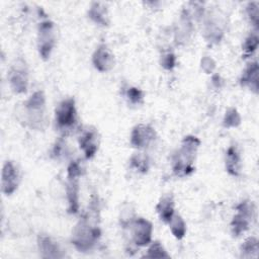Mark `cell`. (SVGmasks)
<instances>
[{"label":"cell","instance_id":"1","mask_svg":"<svg viewBox=\"0 0 259 259\" xmlns=\"http://www.w3.org/2000/svg\"><path fill=\"white\" fill-rule=\"evenodd\" d=\"M199 146L200 141L196 137L187 136L182 140L181 146L172 160V168L176 176H187L194 171L193 162Z\"/></svg>","mask_w":259,"mask_h":259},{"label":"cell","instance_id":"2","mask_svg":"<svg viewBox=\"0 0 259 259\" xmlns=\"http://www.w3.org/2000/svg\"><path fill=\"white\" fill-rule=\"evenodd\" d=\"M101 231L96 224H93L89 217L82 218L72 232V244L80 252L91 250L98 242Z\"/></svg>","mask_w":259,"mask_h":259},{"label":"cell","instance_id":"3","mask_svg":"<svg viewBox=\"0 0 259 259\" xmlns=\"http://www.w3.org/2000/svg\"><path fill=\"white\" fill-rule=\"evenodd\" d=\"M236 213L231 222V231L235 237L245 233L255 220L256 207L253 201L244 200L236 207Z\"/></svg>","mask_w":259,"mask_h":259},{"label":"cell","instance_id":"4","mask_svg":"<svg viewBox=\"0 0 259 259\" xmlns=\"http://www.w3.org/2000/svg\"><path fill=\"white\" fill-rule=\"evenodd\" d=\"M26 122L30 124L31 127L40 128L42 122L45 121V108H46V98L41 91L34 92L24 103Z\"/></svg>","mask_w":259,"mask_h":259},{"label":"cell","instance_id":"5","mask_svg":"<svg viewBox=\"0 0 259 259\" xmlns=\"http://www.w3.org/2000/svg\"><path fill=\"white\" fill-rule=\"evenodd\" d=\"M56 123L59 130L67 132L74 127L77 122V109L75 100L73 98H67L60 102L56 111Z\"/></svg>","mask_w":259,"mask_h":259},{"label":"cell","instance_id":"6","mask_svg":"<svg viewBox=\"0 0 259 259\" xmlns=\"http://www.w3.org/2000/svg\"><path fill=\"white\" fill-rule=\"evenodd\" d=\"M55 46V25L50 20H45L38 25L37 48L42 59L47 60Z\"/></svg>","mask_w":259,"mask_h":259},{"label":"cell","instance_id":"7","mask_svg":"<svg viewBox=\"0 0 259 259\" xmlns=\"http://www.w3.org/2000/svg\"><path fill=\"white\" fill-rule=\"evenodd\" d=\"M130 226L132 228L133 241L138 247H144L150 244L152 240L153 227L148 220L139 218L134 220Z\"/></svg>","mask_w":259,"mask_h":259},{"label":"cell","instance_id":"8","mask_svg":"<svg viewBox=\"0 0 259 259\" xmlns=\"http://www.w3.org/2000/svg\"><path fill=\"white\" fill-rule=\"evenodd\" d=\"M156 139V131L150 124L140 123L136 125L131 134V144L138 149L147 148Z\"/></svg>","mask_w":259,"mask_h":259},{"label":"cell","instance_id":"9","mask_svg":"<svg viewBox=\"0 0 259 259\" xmlns=\"http://www.w3.org/2000/svg\"><path fill=\"white\" fill-rule=\"evenodd\" d=\"M19 174L16 166L11 161H6L2 168L1 173V186L2 192L6 195L12 194L18 187Z\"/></svg>","mask_w":259,"mask_h":259},{"label":"cell","instance_id":"10","mask_svg":"<svg viewBox=\"0 0 259 259\" xmlns=\"http://www.w3.org/2000/svg\"><path fill=\"white\" fill-rule=\"evenodd\" d=\"M78 142L86 159H91L95 156L99 147V136L95 128L85 130L79 137Z\"/></svg>","mask_w":259,"mask_h":259},{"label":"cell","instance_id":"11","mask_svg":"<svg viewBox=\"0 0 259 259\" xmlns=\"http://www.w3.org/2000/svg\"><path fill=\"white\" fill-rule=\"evenodd\" d=\"M94 67L100 72H107L114 67V56L104 44L99 45L92 56Z\"/></svg>","mask_w":259,"mask_h":259},{"label":"cell","instance_id":"12","mask_svg":"<svg viewBox=\"0 0 259 259\" xmlns=\"http://www.w3.org/2000/svg\"><path fill=\"white\" fill-rule=\"evenodd\" d=\"M21 65H13L8 74L10 86L15 93H24L27 89V72Z\"/></svg>","mask_w":259,"mask_h":259},{"label":"cell","instance_id":"13","mask_svg":"<svg viewBox=\"0 0 259 259\" xmlns=\"http://www.w3.org/2000/svg\"><path fill=\"white\" fill-rule=\"evenodd\" d=\"M37 245L40 256L42 258H63L64 254L59 245L49 236L39 235L37 238Z\"/></svg>","mask_w":259,"mask_h":259},{"label":"cell","instance_id":"14","mask_svg":"<svg viewBox=\"0 0 259 259\" xmlns=\"http://www.w3.org/2000/svg\"><path fill=\"white\" fill-rule=\"evenodd\" d=\"M258 63L252 62L250 63L244 73L242 74V77L240 79V83L242 86L244 87H248L249 89H251L253 92L257 93L258 92Z\"/></svg>","mask_w":259,"mask_h":259},{"label":"cell","instance_id":"15","mask_svg":"<svg viewBox=\"0 0 259 259\" xmlns=\"http://www.w3.org/2000/svg\"><path fill=\"white\" fill-rule=\"evenodd\" d=\"M156 210L159 214V218L165 224H169L173 214L175 213L174 210V199L172 195H165L161 197L159 202L156 205Z\"/></svg>","mask_w":259,"mask_h":259},{"label":"cell","instance_id":"16","mask_svg":"<svg viewBox=\"0 0 259 259\" xmlns=\"http://www.w3.org/2000/svg\"><path fill=\"white\" fill-rule=\"evenodd\" d=\"M242 162L241 156L236 147L231 146L226 153V169L229 174L238 176L241 172Z\"/></svg>","mask_w":259,"mask_h":259},{"label":"cell","instance_id":"17","mask_svg":"<svg viewBox=\"0 0 259 259\" xmlns=\"http://www.w3.org/2000/svg\"><path fill=\"white\" fill-rule=\"evenodd\" d=\"M67 198L69 202V212L76 213L79 209V178H68Z\"/></svg>","mask_w":259,"mask_h":259},{"label":"cell","instance_id":"18","mask_svg":"<svg viewBox=\"0 0 259 259\" xmlns=\"http://www.w3.org/2000/svg\"><path fill=\"white\" fill-rule=\"evenodd\" d=\"M88 15L94 22H96L100 25H107L109 22L106 6L100 2L92 3V5L88 11Z\"/></svg>","mask_w":259,"mask_h":259},{"label":"cell","instance_id":"19","mask_svg":"<svg viewBox=\"0 0 259 259\" xmlns=\"http://www.w3.org/2000/svg\"><path fill=\"white\" fill-rule=\"evenodd\" d=\"M168 225L170 226V230L176 239L181 240L184 238L186 234V224L180 214L174 213Z\"/></svg>","mask_w":259,"mask_h":259},{"label":"cell","instance_id":"20","mask_svg":"<svg viewBox=\"0 0 259 259\" xmlns=\"http://www.w3.org/2000/svg\"><path fill=\"white\" fill-rule=\"evenodd\" d=\"M258 240L255 237H249L241 246V257L256 258L258 256Z\"/></svg>","mask_w":259,"mask_h":259},{"label":"cell","instance_id":"21","mask_svg":"<svg viewBox=\"0 0 259 259\" xmlns=\"http://www.w3.org/2000/svg\"><path fill=\"white\" fill-rule=\"evenodd\" d=\"M146 258H169L170 255L167 253V251L164 249L162 244L158 241H155L152 243V245L149 247L147 254H145Z\"/></svg>","mask_w":259,"mask_h":259},{"label":"cell","instance_id":"22","mask_svg":"<svg viewBox=\"0 0 259 259\" xmlns=\"http://www.w3.org/2000/svg\"><path fill=\"white\" fill-rule=\"evenodd\" d=\"M225 127H236L241 123V116L237 109L235 108H229L226 111V114L224 116L223 120Z\"/></svg>","mask_w":259,"mask_h":259},{"label":"cell","instance_id":"23","mask_svg":"<svg viewBox=\"0 0 259 259\" xmlns=\"http://www.w3.org/2000/svg\"><path fill=\"white\" fill-rule=\"evenodd\" d=\"M131 165L142 173H146L149 170V160L142 153L135 154L131 158Z\"/></svg>","mask_w":259,"mask_h":259},{"label":"cell","instance_id":"24","mask_svg":"<svg viewBox=\"0 0 259 259\" xmlns=\"http://www.w3.org/2000/svg\"><path fill=\"white\" fill-rule=\"evenodd\" d=\"M258 36L257 34H250L244 41L243 44V51H244V56L248 57L252 55L258 48Z\"/></svg>","mask_w":259,"mask_h":259},{"label":"cell","instance_id":"25","mask_svg":"<svg viewBox=\"0 0 259 259\" xmlns=\"http://www.w3.org/2000/svg\"><path fill=\"white\" fill-rule=\"evenodd\" d=\"M125 95H126L128 101L133 104H140L143 102V99H144L143 91L137 87L127 88Z\"/></svg>","mask_w":259,"mask_h":259},{"label":"cell","instance_id":"26","mask_svg":"<svg viewBox=\"0 0 259 259\" xmlns=\"http://www.w3.org/2000/svg\"><path fill=\"white\" fill-rule=\"evenodd\" d=\"M247 14L253 23V25L257 28L258 27V21H259V10H258V3L257 2H251L247 6Z\"/></svg>","mask_w":259,"mask_h":259},{"label":"cell","instance_id":"27","mask_svg":"<svg viewBox=\"0 0 259 259\" xmlns=\"http://www.w3.org/2000/svg\"><path fill=\"white\" fill-rule=\"evenodd\" d=\"M176 64V57L173 53H166L161 58V65L166 70H172Z\"/></svg>","mask_w":259,"mask_h":259},{"label":"cell","instance_id":"28","mask_svg":"<svg viewBox=\"0 0 259 259\" xmlns=\"http://www.w3.org/2000/svg\"><path fill=\"white\" fill-rule=\"evenodd\" d=\"M82 174V167L78 161H72L68 166V178H79Z\"/></svg>","mask_w":259,"mask_h":259},{"label":"cell","instance_id":"29","mask_svg":"<svg viewBox=\"0 0 259 259\" xmlns=\"http://www.w3.org/2000/svg\"><path fill=\"white\" fill-rule=\"evenodd\" d=\"M209 64H214L213 61H212L210 58H204V59L201 61V67H202L203 70H205L206 67H208L206 73L211 72V71L213 70V68H214V67H212V66H209Z\"/></svg>","mask_w":259,"mask_h":259}]
</instances>
